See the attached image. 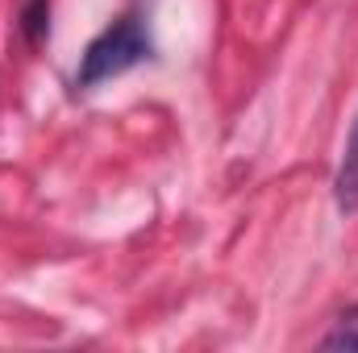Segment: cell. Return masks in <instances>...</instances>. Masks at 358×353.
<instances>
[{"label": "cell", "instance_id": "6da1fadb", "mask_svg": "<svg viewBox=\"0 0 358 353\" xmlns=\"http://www.w3.org/2000/svg\"><path fill=\"white\" fill-rule=\"evenodd\" d=\"M155 42L146 29L142 13H125L121 21H113L100 38H92L80 63V88H96L113 75H125L129 67H138L142 59H150Z\"/></svg>", "mask_w": 358, "mask_h": 353}, {"label": "cell", "instance_id": "3957f363", "mask_svg": "<svg viewBox=\"0 0 358 353\" xmlns=\"http://www.w3.org/2000/svg\"><path fill=\"white\" fill-rule=\"evenodd\" d=\"M321 345L325 350H358V308H350L346 316H338V324L325 333Z\"/></svg>", "mask_w": 358, "mask_h": 353}, {"label": "cell", "instance_id": "7a4b0ae2", "mask_svg": "<svg viewBox=\"0 0 358 353\" xmlns=\"http://www.w3.org/2000/svg\"><path fill=\"white\" fill-rule=\"evenodd\" d=\"M334 195L342 212H358V121L342 146V163H338V179H334Z\"/></svg>", "mask_w": 358, "mask_h": 353}, {"label": "cell", "instance_id": "277c9868", "mask_svg": "<svg viewBox=\"0 0 358 353\" xmlns=\"http://www.w3.org/2000/svg\"><path fill=\"white\" fill-rule=\"evenodd\" d=\"M46 13H50V0H29L25 4V33H29V42H38L46 33Z\"/></svg>", "mask_w": 358, "mask_h": 353}]
</instances>
